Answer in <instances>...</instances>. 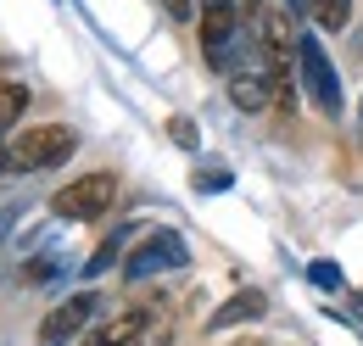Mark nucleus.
Returning <instances> with one entry per match:
<instances>
[{
  "label": "nucleus",
  "instance_id": "412c9836",
  "mask_svg": "<svg viewBox=\"0 0 363 346\" xmlns=\"http://www.w3.org/2000/svg\"><path fill=\"white\" fill-rule=\"evenodd\" d=\"M0 151H6V134H0Z\"/></svg>",
  "mask_w": 363,
  "mask_h": 346
},
{
  "label": "nucleus",
  "instance_id": "f257e3e1",
  "mask_svg": "<svg viewBox=\"0 0 363 346\" xmlns=\"http://www.w3.org/2000/svg\"><path fill=\"white\" fill-rule=\"evenodd\" d=\"M73 151H79V140H73L67 123H34V129H23L17 140H6V151H0V179L56 168V162H67Z\"/></svg>",
  "mask_w": 363,
  "mask_h": 346
},
{
  "label": "nucleus",
  "instance_id": "f3484780",
  "mask_svg": "<svg viewBox=\"0 0 363 346\" xmlns=\"http://www.w3.org/2000/svg\"><path fill=\"white\" fill-rule=\"evenodd\" d=\"M229 184V173L224 168H207V173H196V190H224Z\"/></svg>",
  "mask_w": 363,
  "mask_h": 346
},
{
  "label": "nucleus",
  "instance_id": "423d86ee",
  "mask_svg": "<svg viewBox=\"0 0 363 346\" xmlns=\"http://www.w3.org/2000/svg\"><path fill=\"white\" fill-rule=\"evenodd\" d=\"M162 268H184V246L168 235V229H162V235H151L135 257L123 262V274H129V279H151V274H162Z\"/></svg>",
  "mask_w": 363,
  "mask_h": 346
},
{
  "label": "nucleus",
  "instance_id": "9d476101",
  "mask_svg": "<svg viewBox=\"0 0 363 346\" xmlns=\"http://www.w3.org/2000/svg\"><path fill=\"white\" fill-rule=\"evenodd\" d=\"M174 341V307H145L135 346H168Z\"/></svg>",
  "mask_w": 363,
  "mask_h": 346
},
{
  "label": "nucleus",
  "instance_id": "4be33fe9",
  "mask_svg": "<svg viewBox=\"0 0 363 346\" xmlns=\"http://www.w3.org/2000/svg\"><path fill=\"white\" fill-rule=\"evenodd\" d=\"M358 118H363V106H358Z\"/></svg>",
  "mask_w": 363,
  "mask_h": 346
},
{
  "label": "nucleus",
  "instance_id": "aec40b11",
  "mask_svg": "<svg viewBox=\"0 0 363 346\" xmlns=\"http://www.w3.org/2000/svg\"><path fill=\"white\" fill-rule=\"evenodd\" d=\"M235 346H269V341H252V335H246V341H235Z\"/></svg>",
  "mask_w": 363,
  "mask_h": 346
},
{
  "label": "nucleus",
  "instance_id": "a211bd4d",
  "mask_svg": "<svg viewBox=\"0 0 363 346\" xmlns=\"http://www.w3.org/2000/svg\"><path fill=\"white\" fill-rule=\"evenodd\" d=\"M162 11H168V17H179V23H184V17H190V0H162Z\"/></svg>",
  "mask_w": 363,
  "mask_h": 346
},
{
  "label": "nucleus",
  "instance_id": "0eeeda50",
  "mask_svg": "<svg viewBox=\"0 0 363 346\" xmlns=\"http://www.w3.org/2000/svg\"><path fill=\"white\" fill-rule=\"evenodd\" d=\"M229 101L240 106V112H263L274 101V79L269 67L257 62V67H240V73H229Z\"/></svg>",
  "mask_w": 363,
  "mask_h": 346
},
{
  "label": "nucleus",
  "instance_id": "9b49d317",
  "mask_svg": "<svg viewBox=\"0 0 363 346\" xmlns=\"http://www.w3.org/2000/svg\"><path fill=\"white\" fill-rule=\"evenodd\" d=\"M308 17L318 23V34H341V28L352 23V0H313Z\"/></svg>",
  "mask_w": 363,
  "mask_h": 346
},
{
  "label": "nucleus",
  "instance_id": "ddd939ff",
  "mask_svg": "<svg viewBox=\"0 0 363 346\" xmlns=\"http://www.w3.org/2000/svg\"><path fill=\"white\" fill-rule=\"evenodd\" d=\"M308 279H313L318 291H341V285H347V279H341V268H335V262H313V268H308Z\"/></svg>",
  "mask_w": 363,
  "mask_h": 346
},
{
  "label": "nucleus",
  "instance_id": "f8f14e48",
  "mask_svg": "<svg viewBox=\"0 0 363 346\" xmlns=\"http://www.w3.org/2000/svg\"><path fill=\"white\" fill-rule=\"evenodd\" d=\"M23 112H28V89L17 84V79H0V134L11 129V123H23Z\"/></svg>",
  "mask_w": 363,
  "mask_h": 346
},
{
  "label": "nucleus",
  "instance_id": "6e6552de",
  "mask_svg": "<svg viewBox=\"0 0 363 346\" xmlns=\"http://www.w3.org/2000/svg\"><path fill=\"white\" fill-rule=\"evenodd\" d=\"M263 313H269V296L252 285V291H235V296L207 318V330H235V324H252V318H263Z\"/></svg>",
  "mask_w": 363,
  "mask_h": 346
},
{
  "label": "nucleus",
  "instance_id": "2eb2a0df",
  "mask_svg": "<svg viewBox=\"0 0 363 346\" xmlns=\"http://www.w3.org/2000/svg\"><path fill=\"white\" fill-rule=\"evenodd\" d=\"M168 134H174V145L196 151V123H190V118H168Z\"/></svg>",
  "mask_w": 363,
  "mask_h": 346
},
{
  "label": "nucleus",
  "instance_id": "dca6fc26",
  "mask_svg": "<svg viewBox=\"0 0 363 346\" xmlns=\"http://www.w3.org/2000/svg\"><path fill=\"white\" fill-rule=\"evenodd\" d=\"M112 262H118V240H106V246H101V252L90 257V268H84V274H106Z\"/></svg>",
  "mask_w": 363,
  "mask_h": 346
},
{
  "label": "nucleus",
  "instance_id": "1a4fd4ad",
  "mask_svg": "<svg viewBox=\"0 0 363 346\" xmlns=\"http://www.w3.org/2000/svg\"><path fill=\"white\" fill-rule=\"evenodd\" d=\"M140 318H145V307H129V313H118V318L95 324V330H90V341H84V346H135V335H140Z\"/></svg>",
  "mask_w": 363,
  "mask_h": 346
},
{
  "label": "nucleus",
  "instance_id": "4468645a",
  "mask_svg": "<svg viewBox=\"0 0 363 346\" xmlns=\"http://www.w3.org/2000/svg\"><path fill=\"white\" fill-rule=\"evenodd\" d=\"M50 274H56V262H50V257H34V262H23V285H45Z\"/></svg>",
  "mask_w": 363,
  "mask_h": 346
},
{
  "label": "nucleus",
  "instance_id": "f03ea898",
  "mask_svg": "<svg viewBox=\"0 0 363 346\" xmlns=\"http://www.w3.org/2000/svg\"><path fill=\"white\" fill-rule=\"evenodd\" d=\"M112 201H118V173L95 168L84 179H67L56 196H50V213L62 218V223H90V218L112 213Z\"/></svg>",
  "mask_w": 363,
  "mask_h": 346
},
{
  "label": "nucleus",
  "instance_id": "7ed1b4c3",
  "mask_svg": "<svg viewBox=\"0 0 363 346\" xmlns=\"http://www.w3.org/2000/svg\"><path fill=\"white\" fill-rule=\"evenodd\" d=\"M296 84L313 95V106L324 118H341V73H335L330 50L318 45V34H302V40H296Z\"/></svg>",
  "mask_w": 363,
  "mask_h": 346
},
{
  "label": "nucleus",
  "instance_id": "6ab92c4d",
  "mask_svg": "<svg viewBox=\"0 0 363 346\" xmlns=\"http://www.w3.org/2000/svg\"><path fill=\"white\" fill-rule=\"evenodd\" d=\"M240 6H246V11H263V0H240Z\"/></svg>",
  "mask_w": 363,
  "mask_h": 346
},
{
  "label": "nucleus",
  "instance_id": "20e7f679",
  "mask_svg": "<svg viewBox=\"0 0 363 346\" xmlns=\"http://www.w3.org/2000/svg\"><path fill=\"white\" fill-rule=\"evenodd\" d=\"M235 28H240V0H201V62L229 73V50H235Z\"/></svg>",
  "mask_w": 363,
  "mask_h": 346
},
{
  "label": "nucleus",
  "instance_id": "39448f33",
  "mask_svg": "<svg viewBox=\"0 0 363 346\" xmlns=\"http://www.w3.org/2000/svg\"><path fill=\"white\" fill-rule=\"evenodd\" d=\"M95 307H101V296H90V291H84V296H67L62 307H50L45 324H40V346H62V341H73V335L90 324Z\"/></svg>",
  "mask_w": 363,
  "mask_h": 346
}]
</instances>
